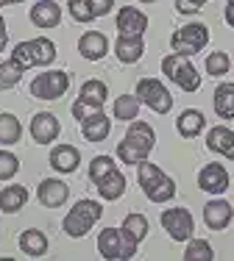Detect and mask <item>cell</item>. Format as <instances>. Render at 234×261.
Here are the masks:
<instances>
[{
  "label": "cell",
  "instance_id": "cell-1",
  "mask_svg": "<svg viewBox=\"0 0 234 261\" xmlns=\"http://www.w3.org/2000/svg\"><path fill=\"white\" fill-rule=\"evenodd\" d=\"M156 145V134L148 122H131V128L126 130L123 142L117 145V159L123 164H139L148 159V153Z\"/></svg>",
  "mask_w": 234,
  "mask_h": 261
},
{
  "label": "cell",
  "instance_id": "cell-2",
  "mask_svg": "<svg viewBox=\"0 0 234 261\" xmlns=\"http://www.w3.org/2000/svg\"><path fill=\"white\" fill-rule=\"evenodd\" d=\"M89 178H92V184L98 186L103 200H117V197H123V192H126V178H123V172L114 167L112 156H95L92 159L89 161Z\"/></svg>",
  "mask_w": 234,
  "mask_h": 261
},
{
  "label": "cell",
  "instance_id": "cell-3",
  "mask_svg": "<svg viewBox=\"0 0 234 261\" xmlns=\"http://www.w3.org/2000/svg\"><path fill=\"white\" fill-rule=\"evenodd\" d=\"M137 181H139V189L148 195V200H153V203H165V200H173L176 197L173 178H168L156 164H151L148 159L137 164Z\"/></svg>",
  "mask_w": 234,
  "mask_h": 261
},
{
  "label": "cell",
  "instance_id": "cell-4",
  "mask_svg": "<svg viewBox=\"0 0 234 261\" xmlns=\"http://www.w3.org/2000/svg\"><path fill=\"white\" fill-rule=\"evenodd\" d=\"M101 214H103V206H101V203L84 197V200H78L76 206L70 208V214H67L64 222H61V228H64L67 236H73V239H81V236H87L89 228L95 225L98 220H101Z\"/></svg>",
  "mask_w": 234,
  "mask_h": 261
},
{
  "label": "cell",
  "instance_id": "cell-5",
  "mask_svg": "<svg viewBox=\"0 0 234 261\" xmlns=\"http://www.w3.org/2000/svg\"><path fill=\"white\" fill-rule=\"evenodd\" d=\"M56 59V47H53L51 39H28L22 45L14 47L11 53V61L22 67V70H31V67H48Z\"/></svg>",
  "mask_w": 234,
  "mask_h": 261
},
{
  "label": "cell",
  "instance_id": "cell-6",
  "mask_svg": "<svg viewBox=\"0 0 234 261\" xmlns=\"http://www.w3.org/2000/svg\"><path fill=\"white\" fill-rule=\"evenodd\" d=\"M162 72L184 92H198L201 89V75H198V70L193 67V61H190L187 56H178V53L165 56L162 59Z\"/></svg>",
  "mask_w": 234,
  "mask_h": 261
},
{
  "label": "cell",
  "instance_id": "cell-7",
  "mask_svg": "<svg viewBox=\"0 0 234 261\" xmlns=\"http://www.w3.org/2000/svg\"><path fill=\"white\" fill-rule=\"evenodd\" d=\"M170 45H173V50L178 56H187L190 59V56L201 53L209 45V28L201 25V22H187V25H181L170 36Z\"/></svg>",
  "mask_w": 234,
  "mask_h": 261
},
{
  "label": "cell",
  "instance_id": "cell-8",
  "mask_svg": "<svg viewBox=\"0 0 234 261\" xmlns=\"http://www.w3.org/2000/svg\"><path fill=\"white\" fill-rule=\"evenodd\" d=\"M98 253H101L103 258L123 261V258L137 256V245H134L120 228H103L101 236H98Z\"/></svg>",
  "mask_w": 234,
  "mask_h": 261
},
{
  "label": "cell",
  "instance_id": "cell-9",
  "mask_svg": "<svg viewBox=\"0 0 234 261\" xmlns=\"http://www.w3.org/2000/svg\"><path fill=\"white\" fill-rule=\"evenodd\" d=\"M67 89H70V75L61 70H48L31 81V95L39 100H59Z\"/></svg>",
  "mask_w": 234,
  "mask_h": 261
},
{
  "label": "cell",
  "instance_id": "cell-10",
  "mask_svg": "<svg viewBox=\"0 0 234 261\" xmlns=\"http://www.w3.org/2000/svg\"><path fill=\"white\" fill-rule=\"evenodd\" d=\"M137 97L139 103H145L151 111H156V114H168L170 109H173V97H170V92L165 89L162 81L156 78H143L137 84Z\"/></svg>",
  "mask_w": 234,
  "mask_h": 261
},
{
  "label": "cell",
  "instance_id": "cell-11",
  "mask_svg": "<svg viewBox=\"0 0 234 261\" xmlns=\"http://www.w3.org/2000/svg\"><path fill=\"white\" fill-rule=\"evenodd\" d=\"M162 225H165V231L170 233V239L187 242L190 236H193L195 222H193V214H190L187 208L176 206V208H168V211L162 214Z\"/></svg>",
  "mask_w": 234,
  "mask_h": 261
},
{
  "label": "cell",
  "instance_id": "cell-12",
  "mask_svg": "<svg viewBox=\"0 0 234 261\" xmlns=\"http://www.w3.org/2000/svg\"><path fill=\"white\" fill-rule=\"evenodd\" d=\"M198 186L209 195H223L226 189H229V172H226V167L220 164H206L204 170L198 172Z\"/></svg>",
  "mask_w": 234,
  "mask_h": 261
},
{
  "label": "cell",
  "instance_id": "cell-13",
  "mask_svg": "<svg viewBox=\"0 0 234 261\" xmlns=\"http://www.w3.org/2000/svg\"><path fill=\"white\" fill-rule=\"evenodd\" d=\"M117 31H120V36H143L148 31V17L134 6H126L117 14Z\"/></svg>",
  "mask_w": 234,
  "mask_h": 261
},
{
  "label": "cell",
  "instance_id": "cell-14",
  "mask_svg": "<svg viewBox=\"0 0 234 261\" xmlns=\"http://www.w3.org/2000/svg\"><path fill=\"white\" fill-rule=\"evenodd\" d=\"M31 136H34L36 145H51L59 136V120L51 114V111H42L31 120Z\"/></svg>",
  "mask_w": 234,
  "mask_h": 261
},
{
  "label": "cell",
  "instance_id": "cell-15",
  "mask_svg": "<svg viewBox=\"0 0 234 261\" xmlns=\"http://www.w3.org/2000/svg\"><path fill=\"white\" fill-rule=\"evenodd\" d=\"M109 130H112V122H109V117L103 114L101 109L92 111V114H87L81 120V134L87 142H103L109 136Z\"/></svg>",
  "mask_w": 234,
  "mask_h": 261
},
{
  "label": "cell",
  "instance_id": "cell-16",
  "mask_svg": "<svg viewBox=\"0 0 234 261\" xmlns=\"http://www.w3.org/2000/svg\"><path fill=\"white\" fill-rule=\"evenodd\" d=\"M39 203L48 208H59L61 203L67 200V195H70V189H67L64 181H59V178H45V181L39 184Z\"/></svg>",
  "mask_w": 234,
  "mask_h": 261
},
{
  "label": "cell",
  "instance_id": "cell-17",
  "mask_svg": "<svg viewBox=\"0 0 234 261\" xmlns=\"http://www.w3.org/2000/svg\"><path fill=\"white\" fill-rule=\"evenodd\" d=\"M78 53L87 61H101L103 56L109 53V39L101 34V31H87L78 42Z\"/></svg>",
  "mask_w": 234,
  "mask_h": 261
},
{
  "label": "cell",
  "instance_id": "cell-18",
  "mask_svg": "<svg viewBox=\"0 0 234 261\" xmlns=\"http://www.w3.org/2000/svg\"><path fill=\"white\" fill-rule=\"evenodd\" d=\"M31 22H34L36 28H56L61 22L59 3H53V0H39V3L31 9Z\"/></svg>",
  "mask_w": 234,
  "mask_h": 261
},
{
  "label": "cell",
  "instance_id": "cell-19",
  "mask_svg": "<svg viewBox=\"0 0 234 261\" xmlns=\"http://www.w3.org/2000/svg\"><path fill=\"white\" fill-rule=\"evenodd\" d=\"M206 147L212 153H220V156H226V159L234 161V130L223 128V125L212 128L206 134Z\"/></svg>",
  "mask_w": 234,
  "mask_h": 261
},
{
  "label": "cell",
  "instance_id": "cell-20",
  "mask_svg": "<svg viewBox=\"0 0 234 261\" xmlns=\"http://www.w3.org/2000/svg\"><path fill=\"white\" fill-rule=\"evenodd\" d=\"M231 206L226 200H209L206 206H204V222L212 231H223L226 225L231 222Z\"/></svg>",
  "mask_w": 234,
  "mask_h": 261
},
{
  "label": "cell",
  "instance_id": "cell-21",
  "mask_svg": "<svg viewBox=\"0 0 234 261\" xmlns=\"http://www.w3.org/2000/svg\"><path fill=\"white\" fill-rule=\"evenodd\" d=\"M81 164V153L73 145H59L51 150V167L56 172H76Z\"/></svg>",
  "mask_w": 234,
  "mask_h": 261
},
{
  "label": "cell",
  "instance_id": "cell-22",
  "mask_svg": "<svg viewBox=\"0 0 234 261\" xmlns=\"http://www.w3.org/2000/svg\"><path fill=\"white\" fill-rule=\"evenodd\" d=\"M143 50H145L143 36H117V42H114V53H117V59H120L123 64H134V61H139Z\"/></svg>",
  "mask_w": 234,
  "mask_h": 261
},
{
  "label": "cell",
  "instance_id": "cell-23",
  "mask_svg": "<svg viewBox=\"0 0 234 261\" xmlns=\"http://www.w3.org/2000/svg\"><path fill=\"white\" fill-rule=\"evenodd\" d=\"M20 250L31 258H39L48 253V236L36 228H28V231L20 233Z\"/></svg>",
  "mask_w": 234,
  "mask_h": 261
},
{
  "label": "cell",
  "instance_id": "cell-24",
  "mask_svg": "<svg viewBox=\"0 0 234 261\" xmlns=\"http://www.w3.org/2000/svg\"><path fill=\"white\" fill-rule=\"evenodd\" d=\"M28 200V189L26 186H6L3 192H0V211H6V214H17L22 206H26Z\"/></svg>",
  "mask_w": 234,
  "mask_h": 261
},
{
  "label": "cell",
  "instance_id": "cell-25",
  "mask_svg": "<svg viewBox=\"0 0 234 261\" xmlns=\"http://www.w3.org/2000/svg\"><path fill=\"white\" fill-rule=\"evenodd\" d=\"M109 97V89L103 81H87V84L81 86V95H78V100L84 106H89V109H103V103H106Z\"/></svg>",
  "mask_w": 234,
  "mask_h": 261
},
{
  "label": "cell",
  "instance_id": "cell-26",
  "mask_svg": "<svg viewBox=\"0 0 234 261\" xmlns=\"http://www.w3.org/2000/svg\"><path fill=\"white\" fill-rule=\"evenodd\" d=\"M204 125H206L204 114H201V111H195V109L181 111V117H178V122H176L178 134H181L184 139H193V136H198L201 130H204Z\"/></svg>",
  "mask_w": 234,
  "mask_h": 261
},
{
  "label": "cell",
  "instance_id": "cell-27",
  "mask_svg": "<svg viewBox=\"0 0 234 261\" xmlns=\"http://www.w3.org/2000/svg\"><path fill=\"white\" fill-rule=\"evenodd\" d=\"M215 111L223 120H234V84H220L215 89Z\"/></svg>",
  "mask_w": 234,
  "mask_h": 261
},
{
  "label": "cell",
  "instance_id": "cell-28",
  "mask_svg": "<svg viewBox=\"0 0 234 261\" xmlns=\"http://www.w3.org/2000/svg\"><path fill=\"white\" fill-rule=\"evenodd\" d=\"M20 134H22L20 120H17L14 114H9V111H3V114H0V142H3V145H17V142H20Z\"/></svg>",
  "mask_w": 234,
  "mask_h": 261
},
{
  "label": "cell",
  "instance_id": "cell-29",
  "mask_svg": "<svg viewBox=\"0 0 234 261\" xmlns=\"http://www.w3.org/2000/svg\"><path fill=\"white\" fill-rule=\"evenodd\" d=\"M123 233L128 236V239L134 242V245H139V242L148 236V220L143 214H128L126 220H123V228H120Z\"/></svg>",
  "mask_w": 234,
  "mask_h": 261
},
{
  "label": "cell",
  "instance_id": "cell-30",
  "mask_svg": "<svg viewBox=\"0 0 234 261\" xmlns=\"http://www.w3.org/2000/svg\"><path fill=\"white\" fill-rule=\"evenodd\" d=\"M137 114H139V97L137 95H120L114 100V117L117 120L131 122V120H137Z\"/></svg>",
  "mask_w": 234,
  "mask_h": 261
},
{
  "label": "cell",
  "instance_id": "cell-31",
  "mask_svg": "<svg viewBox=\"0 0 234 261\" xmlns=\"http://www.w3.org/2000/svg\"><path fill=\"white\" fill-rule=\"evenodd\" d=\"M22 67L17 64V61H3L0 64V89H14L17 84H20V78H22Z\"/></svg>",
  "mask_w": 234,
  "mask_h": 261
},
{
  "label": "cell",
  "instance_id": "cell-32",
  "mask_svg": "<svg viewBox=\"0 0 234 261\" xmlns=\"http://www.w3.org/2000/svg\"><path fill=\"white\" fill-rule=\"evenodd\" d=\"M184 258H187V261H212L215 258V250L209 247V242L193 239L187 245V250H184Z\"/></svg>",
  "mask_w": 234,
  "mask_h": 261
},
{
  "label": "cell",
  "instance_id": "cell-33",
  "mask_svg": "<svg viewBox=\"0 0 234 261\" xmlns=\"http://www.w3.org/2000/svg\"><path fill=\"white\" fill-rule=\"evenodd\" d=\"M229 70H231V61H229V56H226V53H220V50H218V53H212V56L206 59V72H209L212 78L226 75Z\"/></svg>",
  "mask_w": 234,
  "mask_h": 261
},
{
  "label": "cell",
  "instance_id": "cell-34",
  "mask_svg": "<svg viewBox=\"0 0 234 261\" xmlns=\"http://www.w3.org/2000/svg\"><path fill=\"white\" fill-rule=\"evenodd\" d=\"M20 170V159L9 150H0V181H9V178L17 175Z\"/></svg>",
  "mask_w": 234,
  "mask_h": 261
},
{
  "label": "cell",
  "instance_id": "cell-35",
  "mask_svg": "<svg viewBox=\"0 0 234 261\" xmlns=\"http://www.w3.org/2000/svg\"><path fill=\"white\" fill-rule=\"evenodd\" d=\"M67 9H70V14L76 22H92L95 20V17H92V9H89V0H70Z\"/></svg>",
  "mask_w": 234,
  "mask_h": 261
},
{
  "label": "cell",
  "instance_id": "cell-36",
  "mask_svg": "<svg viewBox=\"0 0 234 261\" xmlns=\"http://www.w3.org/2000/svg\"><path fill=\"white\" fill-rule=\"evenodd\" d=\"M206 0H176V11L178 14H195V11L204 9Z\"/></svg>",
  "mask_w": 234,
  "mask_h": 261
},
{
  "label": "cell",
  "instance_id": "cell-37",
  "mask_svg": "<svg viewBox=\"0 0 234 261\" xmlns=\"http://www.w3.org/2000/svg\"><path fill=\"white\" fill-rule=\"evenodd\" d=\"M89 9H92V17H103V14H109V11L114 9V0H89Z\"/></svg>",
  "mask_w": 234,
  "mask_h": 261
},
{
  "label": "cell",
  "instance_id": "cell-38",
  "mask_svg": "<svg viewBox=\"0 0 234 261\" xmlns=\"http://www.w3.org/2000/svg\"><path fill=\"white\" fill-rule=\"evenodd\" d=\"M92 111H98V109H89V106H84L81 100H76V103H73V117H76L78 122H81L87 114H92Z\"/></svg>",
  "mask_w": 234,
  "mask_h": 261
},
{
  "label": "cell",
  "instance_id": "cell-39",
  "mask_svg": "<svg viewBox=\"0 0 234 261\" xmlns=\"http://www.w3.org/2000/svg\"><path fill=\"white\" fill-rule=\"evenodd\" d=\"M6 45H9V31H6V20L0 17V53L6 50Z\"/></svg>",
  "mask_w": 234,
  "mask_h": 261
},
{
  "label": "cell",
  "instance_id": "cell-40",
  "mask_svg": "<svg viewBox=\"0 0 234 261\" xmlns=\"http://www.w3.org/2000/svg\"><path fill=\"white\" fill-rule=\"evenodd\" d=\"M223 17H226V22H229V25L234 28V3H229V6H226V11H223Z\"/></svg>",
  "mask_w": 234,
  "mask_h": 261
},
{
  "label": "cell",
  "instance_id": "cell-41",
  "mask_svg": "<svg viewBox=\"0 0 234 261\" xmlns=\"http://www.w3.org/2000/svg\"><path fill=\"white\" fill-rule=\"evenodd\" d=\"M0 6H9V0H0Z\"/></svg>",
  "mask_w": 234,
  "mask_h": 261
},
{
  "label": "cell",
  "instance_id": "cell-42",
  "mask_svg": "<svg viewBox=\"0 0 234 261\" xmlns=\"http://www.w3.org/2000/svg\"><path fill=\"white\" fill-rule=\"evenodd\" d=\"M9 3H20V0H9Z\"/></svg>",
  "mask_w": 234,
  "mask_h": 261
},
{
  "label": "cell",
  "instance_id": "cell-43",
  "mask_svg": "<svg viewBox=\"0 0 234 261\" xmlns=\"http://www.w3.org/2000/svg\"><path fill=\"white\" fill-rule=\"evenodd\" d=\"M143 3H153V0H143Z\"/></svg>",
  "mask_w": 234,
  "mask_h": 261
},
{
  "label": "cell",
  "instance_id": "cell-44",
  "mask_svg": "<svg viewBox=\"0 0 234 261\" xmlns=\"http://www.w3.org/2000/svg\"><path fill=\"white\" fill-rule=\"evenodd\" d=\"M229 3H234V0H229Z\"/></svg>",
  "mask_w": 234,
  "mask_h": 261
}]
</instances>
